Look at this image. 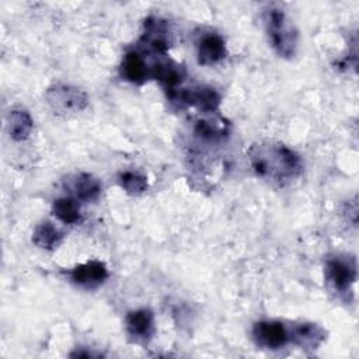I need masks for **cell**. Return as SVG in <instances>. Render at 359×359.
Masks as SVG:
<instances>
[{"label": "cell", "instance_id": "1", "mask_svg": "<svg viewBox=\"0 0 359 359\" xmlns=\"http://www.w3.org/2000/svg\"><path fill=\"white\" fill-rule=\"evenodd\" d=\"M248 160L258 177L276 184L296 178L303 170L299 154L278 142L252 144L248 149Z\"/></svg>", "mask_w": 359, "mask_h": 359}, {"label": "cell", "instance_id": "2", "mask_svg": "<svg viewBox=\"0 0 359 359\" xmlns=\"http://www.w3.org/2000/svg\"><path fill=\"white\" fill-rule=\"evenodd\" d=\"M266 34L271 46L282 57H292L297 49V29L287 14L276 6H271L264 14Z\"/></svg>", "mask_w": 359, "mask_h": 359}, {"label": "cell", "instance_id": "3", "mask_svg": "<svg viewBox=\"0 0 359 359\" xmlns=\"http://www.w3.org/2000/svg\"><path fill=\"white\" fill-rule=\"evenodd\" d=\"M325 278L337 292H349L356 280L355 259L339 255L330 258L325 264Z\"/></svg>", "mask_w": 359, "mask_h": 359}, {"label": "cell", "instance_id": "4", "mask_svg": "<svg viewBox=\"0 0 359 359\" xmlns=\"http://www.w3.org/2000/svg\"><path fill=\"white\" fill-rule=\"evenodd\" d=\"M252 338L258 346L266 349H280L290 342L289 328L278 320L255 323L252 327Z\"/></svg>", "mask_w": 359, "mask_h": 359}, {"label": "cell", "instance_id": "5", "mask_svg": "<svg viewBox=\"0 0 359 359\" xmlns=\"http://www.w3.org/2000/svg\"><path fill=\"white\" fill-rule=\"evenodd\" d=\"M46 101L57 112H76L87 105L86 94L70 86H55L49 88Z\"/></svg>", "mask_w": 359, "mask_h": 359}, {"label": "cell", "instance_id": "6", "mask_svg": "<svg viewBox=\"0 0 359 359\" xmlns=\"http://www.w3.org/2000/svg\"><path fill=\"white\" fill-rule=\"evenodd\" d=\"M170 97L174 101L184 102L188 105L198 107L206 112H213L217 109L220 97L210 87H195L184 90H170Z\"/></svg>", "mask_w": 359, "mask_h": 359}, {"label": "cell", "instance_id": "7", "mask_svg": "<svg viewBox=\"0 0 359 359\" xmlns=\"http://www.w3.org/2000/svg\"><path fill=\"white\" fill-rule=\"evenodd\" d=\"M108 278V269L101 261H87L76 265L70 271V279L74 285L84 289H95Z\"/></svg>", "mask_w": 359, "mask_h": 359}, {"label": "cell", "instance_id": "8", "mask_svg": "<svg viewBox=\"0 0 359 359\" xmlns=\"http://www.w3.org/2000/svg\"><path fill=\"white\" fill-rule=\"evenodd\" d=\"M226 42L219 34H205L196 46L198 63L202 66H212L226 57Z\"/></svg>", "mask_w": 359, "mask_h": 359}, {"label": "cell", "instance_id": "9", "mask_svg": "<svg viewBox=\"0 0 359 359\" xmlns=\"http://www.w3.org/2000/svg\"><path fill=\"white\" fill-rule=\"evenodd\" d=\"M290 342L304 349H316L325 338V331L313 323H299L289 327Z\"/></svg>", "mask_w": 359, "mask_h": 359}, {"label": "cell", "instance_id": "10", "mask_svg": "<svg viewBox=\"0 0 359 359\" xmlns=\"http://www.w3.org/2000/svg\"><path fill=\"white\" fill-rule=\"evenodd\" d=\"M128 334L136 341H146L154 331V317L147 309H137L129 311L125 320Z\"/></svg>", "mask_w": 359, "mask_h": 359}, {"label": "cell", "instance_id": "11", "mask_svg": "<svg viewBox=\"0 0 359 359\" xmlns=\"http://www.w3.org/2000/svg\"><path fill=\"white\" fill-rule=\"evenodd\" d=\"M70 192L73 194L74 199L83 202H91L98 198L101 194V182L93 177L91 174L81 172L74 175L73 181L69 185Z\"/></svg>", "mask_w": 359, "mask_h": 359}, {"label": "cell", "instance_id": "12", "mask_svg": "<svg viewBox=\"0 0 359 359\" xmlns=\"http://www.w3.org/2000/svg\"><path fill=\"white\" fill-rule=\"evenodd\" d=\"M122 76L133 83L142 84L150 76V67L146 65V60L136 52H128L122 60Z\"/></svg>", "mask_w": 359, "mask_h": 359}, {"label": "cell", "instance_id": "13", "mask_svg": "<svg viewBox=\"0 0 359 359\" xmlns=\"http://www.w3.org/2000/svg\"><path fill=\"white\" fill-rule=\"evenodd\" d=\"M150 76L164 84L167 90H175L182 80L181 67L170 60L154 63L150 67Z\"/></svg>", "mask_w": 359, "mask_h": 359}, {"label": "cell", "instance_id": "14", "mask_svg": "<svg viewBox=\"0 0 359 359\" xmlns=\"http://www.w3.org/2000/svg\"><path fill=\"white\" fill-rule=\"evenodd\" d=\"M63 240V233L50 222L39 223L32 234V243L42 250H55Z\"/></svg>", "mask_w": 359, "mask_h": 359}, {"label": "cell", "instance_id": "15", "mask_svg": "<svg viewBox=\"0 0 359 359\" xmlns=\"http://www.w3.org/2000/svg\"><path fill=\"white\" fill-rule=\"evenodd\" d=\"M144 34L142 41L153 50L158 53H164L168 49V36L165 27L158 20H147L144 24Z\"/></svg>", "mask_w": 359, "mask_h": 359}, {"label": "cell", "instance_id": "16", "mask_svg": "<svg viewBox=\"0 0 359 359\" xmlns=\"http://www.w3.org/2000/svg\"><path fill=\"white\" fill-rule=\"evenodd\" d=\"M34 128L31 115L22 109H13L8 114V133L15 142L25 140Z\"/></svg>", "mask_w": 359, "mask_h": 359}, {"label": "cell", "instance_id": "17", "mask_svg": "<svg viewBox=\"0 0 359 359\" xmlns=\"http://www.w3.org/2000/svg\"><path fill=\"white\" fill-rule=\"evenodd\" d=\"M52 212L65 224H76L81 219L79 205L72 198H59L52 205Z\"/></svg>", "mask_w": 359, "mask_h": 359}, {"label": "cell", "instance_id": "18", "mask_svg": "<svg viewBox=\"0 0 359 359\" xmlns=\"http://www.w3.org/2000/svg\"><path fill=\"white\" fill-rule=\"evenodd\" d=\"M119 185L132 195H139L147 189V178L139 172L125 171L118 178Z\"/></svg>", "mask_w": 359, "mask_h": 359}]
</instances>
